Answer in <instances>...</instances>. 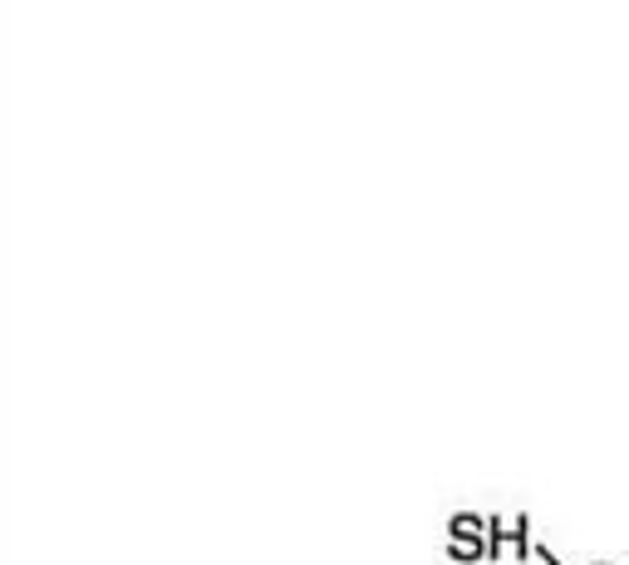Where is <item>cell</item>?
I'll use <instances>...</instances> for the list:
<instances>
[{
	"label": "cell",
	"mask_w": 629,
	"mask_h": 565,
	"mask_svg": "<svg viewBox=\"0 0 629 565\" xmlns=\"http://www.w3.org/2000/svg\"><path fill=\"white\" fill-rule=\"evenodd\" d=\"M448 556L453 561H487L492 556V516L453 511L448 516Z\"/></svg>",
	"instance_id": "obj_1"
}]
</instances>
